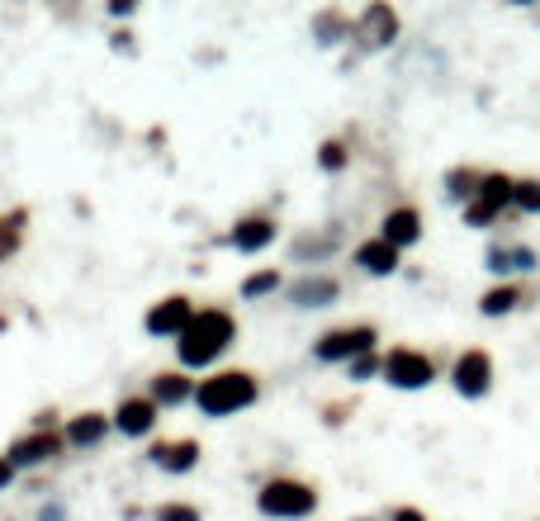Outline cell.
<instances>
[{"label":"cell","mask_w":540,"mask_h":521,"mask_svg":"<svg viewBox=\"0 0 540 521\" xmlns=\"http://www.w3.org/2000/svg\"><path fill=\"white\" fill-rule=\"evenodd\" d=\"M195 398H199V408H204L209 417H228V413L247 408V403L256 398V379L242 375V370H233V375H218V379H204Z\"/></svg>","instance_id":"obj_2"},{"label":"cell","mask_w":540,"mask_h":521,"mask_svg":"<svg viewBox=\"0 0 540 521\" xmlns=\"http://www.w3.org/2000/svg\"><path fill=\"white\" fill-rule=\"evenodd\" d=\"M469 185H474V176H469V171H455V176H450V195L455 199L469 195Z\"/></svg>","instance_id":"obj_26"},{"label":"cell","mask_w":540,"mask_h":521,"mask_svg":"<svg viewBox=\"0 0 540 521\" xmlns=\"http://www.w3.org/2000/svg\"><path fill=\"white\" fill-rule=\"evenodd\" d=\"M152 460H157V465L162 469H171V474H176V469H190L199 460V446L195 441H176V446H157L152 450Z\"/></svg>","instance_id":"obj_15"},{"label":"cell","mask_w":540,"mask_h":521,"mask_svg":"<svg viewBox=\"0 0 540 521\" xmlns=\"http://www.w3.org/2000/svg\"><path fill=\"white\" fill-rule=\"evenodd\" d=\"M384 379L398 384V389H422V384H432V360L417 356V351H389Z\"/></svg>","instance_id":"obj_4"},{"label":"cell","mask_w":540,"mask_h":521,"mask_svg":"<svg viewBox=\"0 0 540 521\" xmlns=\"http://www.w3.org/2000/svg\"><path fill=\"white\" fill-rule=\"evenodd\" d=\"M152 422H157V403H147V398H128L124 408H119V432L128 436L152 432Z\"/></svg>","instance_id":"obj_12"},{"label":"cell","mask_w":540,"mask_h":521,"mask_svg":"<svg viewBox=\"0 0 540 521\" xmlns=\"http://www.w3.org/2000/svg\"><path fill=\"white\" fill-rule=\"evenodd\" d=\"M190 323H195V313H190L185 299H166V304H157L147 313V332H152V337H171V332L180 337Z\"/></svg>","instance_id":"obj_8"},{"label":"cell","mask_w":540,"mask_h":521,"mask_svg":"<svg viewBox=\"0 0 540 521\" xmlns=\"http://www.w3.org/2000/svg\"><path fill=\"white\" fill-rule=\"evenodd\" d=\"M185 398H190V379H180V375L157 379V403H185Z\"/></svg>","instance_id":"obj_19"},{"label":"cell","mask_w":540,"mask_h":521,"mask_svg":"<svg viewBox=\"0 0 540 521\" xmlns=\"http://www.w3.org/2000/svg\"><path fill=\"white\" fill-rule=\"evenodd\" d=\"M389 38H398L394 10H389V5H370L365 19H360V43H365V48H384Z\"/></svg>","instance_id":"obj_9"},{"label":"cell","mask_w":540,"mask_h":521,"mask_svg":"<svg viewBox=\"0 0 540 521\" xmlns=\"http://www.w3.org/2000/svg\"><path fill=\"white\" fill-rule=\"evenodd\" d=\"M270 237H275V223H270V218H247V223H237L233 242L242 252H256V247H266Z\"/></svg>","instance_id":"obj_14"},{"label":"cell","mask_w":540,"mask_h":521,"mask_svg":"<svg viewBox=\"0 0 540 521\" xmlns=\"http://www.w3.org/2000/svg\"><path fill=\"white\" fill-rule=\"evenodd\" d=\"M375 370H379V360H375V356H360V360H356V370H351V375H356V379H370V375H375Z\"/></svg>","instance_id":"obj_27"},{"label":"cell","mask_w":540,"mask_h":521,"mask_svg":"<svg viewBox=\"0 0 540 521\" xmlns=\"http://www.w3.org/2000/svg\"><path fill=\"white\" fill-rule=\"evenodd\" d=\"M337 299V285L332 280H299L294 285V304H304V308H323Z\"/></svg>","instance_id":"obj_16"},{"label":"cell","mask_w":540,"mask_h":521,"mask_svg":"<svg viewBox=\"0 0 540 521\" xmlns=\"http://www.w3.org/2000/svg\"><path fill=\"white\" fill-rule=\"evenodd\" d=\"M417 233H422L417 209H394V214L384 218V242L389 247H408V242H417Z\"/></svg>","instance_id":"obj_11"},{"label":"cell","mask_w":540,"mask_h":521,"mask_svg":"<svg viewBox=\"0 0 540 521\" xmlns=\"http://www.w3.org/2000/svg\"><path fill=\"white\" fill-rule=\"evenodd\" d=\"M62 450V436H24V441H15L10 446V465H38V460H48V455H57Z\"/></svg>","instance_id":"obj_10"},{"label":"cell","mask_w":540,"mask_h":521,"mask_svg":"<svg viewBox=\"0 0 540 521\" xmlns=\"http://www.w3.org/2000/svg\"><path fill=\"white\" fill-rule=\"evenodd\" d=\"M517 204H522V209H540V185L536 180H526V185H517Z\"/></svg>","instance_id":"obj_23"},{"label":"cell","mask_w":540,"mask_h":521,"mask_svg":"<svg viewBox=\"0 0 540 521\" xmlns=\"http://www.w3.org/2000/svg\"><path fill=\"white\" fill-rule=\"evenodd\" d=\"M19 223H24V214L0 218V256H10L19 247Z\"/></svg>","instance_id":"obj_21"},{"label":"cell","mask_w":540,"mask_h":521,"mask_svg":"<svg viewBox=\"0 0 540 521\" xmlns=\"http://www.w3.org/2000/svg\"><path fill=\"white\" fill-rule=\"evenodd\" d=\"M517 299H522L517 289H493V294H484V313H488V318H498V313H507Z\"/></svg>","instance_id":"obj_20"},{"label":"cell","mask_w":540,"mask_h":521,"mask_svg":"<svg viewBox=\"0 0 540 521\" xmlns=\"http://www.w3.org/2000/svg\"><path fill=\"white\" fill-rule=\"evenodd\" d=\"M512 195H517V185H512L507 176H484V180H479V199H474V204L465 209V218L474 223V228H484L488 218L498 214V209H503Z\"/></svg>","instance_id":"obj_5"},{"label":"cell","mask_w":540,"mask_h":521,"mask_svg":"<svg viewBox=\"0 0 540 521\" xmlns=\"http://www.w3.org/2000/svg\"><path fill=\"white\" fill-rule=\"evenodd\" d=\"M488 379H493V365H488L484 351H469V356H460V365H455V389L465 398H479L488 394Z\"/></svg>","instance_id":"obj_7"},{"label":"cell","mask_w":540,"mask_h":521,"mask_svg":"<svg viewBox=\"0 0 540 521\" xmlns=\"http://www.w3.org/2000/svg\"><path fill=\"white\" fill-rule=\"evenodd\" d=\"M228 342H233V318L228 313H218V308L195 313V323L180 332V360L185 365H209Z\"/></svg>","instance_id":"obj_1"},{"label":"cell","mask_w":540,"mask_h":521,"mask_svg":"<svg viewBox=\"0 0 540 521\" xmlns=\"http://www.w3.org/2000/svg\"><path fill=\"white\" fill-rule=\"evenodd\" d=\"M394 521H422V512H398Z\"/></svg>","instance_id":"obj_29"},{"label":"cell","mask_w":540,"mask_h":521,"mask_svg":"<svg viewBox=\"0 0 540 521\" xmlns=\"http://www.w3.org/2000/svg\"><path fill=\"white\" fill-rule=\"evenodd\" d=\"M275 285H280V275H275V270H261V275H252V280H242V294L256 299V294H270Z\"/></svg>","instance_id":"obj_22"},{"label":"cell","mask_w":540,"mask_h":521,"mask_svg":"<svg viewBox=\"0 0 540 521\" xmlns=\"http://www.w3.org/2000/svg\"><path fill=\"white\" fill-rule=\"evenodd\" d=\"M157 521H199L195 507H162V517Z\"/></svg>","instance_id":"obj_24"},{"label":"cell","mask_w":540,"mask_h":521,"mask_svg":"<svg viewBox=\"0 0 540 521\" xmlns=\"http://www.w3.org/2000/svg\"><path fill=\"white\" fill-rule=\"evenodd\" d=\"M375 346L370 327H346V332H327L318 342V360H342V356H365Z\"/></svg>","instance_id":"obj_6"},{"label":"cell","mask_w":540,"mask_h":521,"mask_svg":"<svg viewBox=\"0 0 540 521\" xmlns=\"http://www.w3.org/2000/svg\"><path fill=\"white\" fill-rule=\"evenodd\" d=\"M318 162H323L327 171H337V166L346 162V152H342V147H337V143H327V147H323V157H318Z\"/></svg>","instance_id":"obj_25"},{"label":"cell","mask_w":540,"mask_h":521,"mask_svg":"<svg viewBox=\"0 0 540 521\" xmlns=\"http://www.w3.org/2000/svg\"><path fill=\"white\" fill-rule=\"evenodd\" d=\"M100 436H105V417H100V413L76 417L72 427H67V441H72V446H95Z\"/></svg>","instance_id":"obj_17"},{"label":"cell","mask_w":540,"mask_h":521,"mask_svg":"<svg viewBox=\"0 0 540 521\" xmlns=\"http://www.w3.org/2000/svg\"><path fill=\"white\" fill-rule=\"evenodd\" d=\"M313 488L294 484V479H275V484L261 488V512L266 517H308L313 512Z\"/></svg>","instance_id":"obj_3"},{"label":"cell","mask_w":540,"mask_h":521,"mask_svg":"<svg viewBox=\"0 0 540 521\" xmlns=\"http://www.w3.org/2000/svg\"><path fill=\"white\" fill-rule=\"evenodd\" d=\"M10 474H15V465H10V460H0V488L10 484Z\"/></svg>","instance_id":"obj_28"},{"label":"cell","mask_w":540,"mask_h":521,"mask_svg":"<svg viewBox=\"0 0 540 521\" xmlns=\"http://www.w3.org/2000/svg\"><path fill=\"white\" fill-rule=\"evenodd\" d=\"M356 266L370 270V275H389L398 266V247H389V242H365L356 252Z\"/></svg>","instance_id":"obj_13"},{"label":"cell","mask_w":540,"mask_h":521,"mask_svg":"<svg viewBox=\"0 0 540 521\" xmlns=\"http://www.w3.org/2000/svg\"><path fill=\"white\" fill-rule=\"evenodd\" d=\"M531 266H536V256L526 252V247H517V252L493 247V252H488V270H531Z\"/></svg>","instance_id":"obj_18"}]
</instances>
